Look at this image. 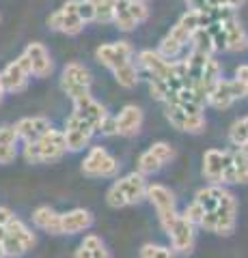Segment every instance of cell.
<instances>
[{
    "instance_id": "cell-16",
    "label": "cell",
    "mask_w": 248,
    "mask_h": 258,
    "mask_svg": "<svg viewBox=\"0 0 248 258\" xmlns=\"http://www.w3.org/2000/svg\"><path fill=\"white\" fill-rule=\"evenodd\" d=\"M166 235L171 237V245L177 254H190L194 249V224H190L183 215H177Z\"/></svg>"
},
{
    "instance_id": "cell-30",
    "label": "cell",
    "mask_w": 248,
    "mask_h": 258,
    "mask_svg": "<svg viewBox=\"0 0 248 258\" xmlns=\"http://www.w3.org/2000/svg\"><path fill=\"white\" fill-rule=\"evenodd\" d=\"M113 74H115L117 84H119V86H123V88H134L136 84H138V69H136V64H134V62L123 64V67L115 69Z\"/></svg>"
},
{
    "instance_id": "cell-21",
    "label": "cell",
    "mask_w": 248,
    "mask_h": 258,
    "mask_svg": "<svg viewBox=\"0 0 248 258\" xmlns=\"http://www.w3.org/2000/svg\"><path fill=\"white\" fill-rule=\"evenodd\" d=\"M190 43V30L183 28L181 24L177 22L175 26L171 28V32L162 39V43H160V54L166 56V58H175V56H179L181 50Z\"/></svg>"
},
{
    "instance_id": "cell-9",
    "label": "cell",
    "mask_w": 248,
    "mask_h": 258,
    "mask_svg": "<svg viewBox=\"0 0 248 258\" xmlns=\"http://www.w3.org/2000/svg\"><path fill=\"white\" fill-rule=\"evenodd\" d=\"M119 170L117 159L110 155L106 149L93 147L89 151V155L82 161V172L91 179H106V176H115Z\"/></svg>"
},
{
    "instance_id": "cell-34",
    "label": "cell",
    "mask_w": 248,
    "mask_h": 258,
    "mask_svg": "<svg viewBox=\"0 0 248 258\" xmlns=\"http://www.w3.org/2000/svg\"><path fill=\"white\" fill-rule=\"evenodd\" d=\"M244 0H203V9H237Z\"/></svg>"
},
{
    "instance_id": "cell-14",
    "label": "cell",
    "mask_w": 248,
    "mask_h": 258,
    "mask_svg": "<svg viewBox=\"0 0 248 258\" xmlns=\"http://www.w3.org/2000/svg\"><path fill=\"white\" fill-rule=\"evenodd\" d=\"M173 157H175V151H173L171 144L156 142V144H151V147L138 157V172L140 174H154L164 164H169Z\"/></svg>"
},
{
    "instance_id": "cell-42",
    "label": "cell",
    "mask_w": 248,
    "mask_h": 258,
    "mask_svg": "<svg viewBox=\"0 0 248 258\" xmlns=\"http://www.w3.org/2000/svg\"><path fill=\"white\" fill-rule=\"evenodd\" d=\"M0 258H7V256H5V249H3V245H0Z\"/></svg>"
},
{
    "instance_id": "cell-23",
    "label": "cell",
    "mask_w": 248,
    "mask_h": 258,
    "mask_svg": "<svg viewBox=\"0 0 248 258\" xmlns=\"http://www.w3.org/2000/svg\"><path fill=\"white\" fill-rule=\"evenodd\" d=\"M50 120L43 116H30V118H22L18 125H15V134L18 138H22L24 142H35L50 129Z\"/></svg>"
},
{
    "instance_id": "cell-18",
    "label": "cell",
    "mask_w": 248,
    "mask_h": 258,
    "mask_svg": "<svg viewBox=\"0 0 248 258\" xmlns=\"http://www.w3.org/2000/svg\"><path fill=\"white\" fill-rule=\"evenodd\" d=\"M24 56L30 60V69H33L35 78H47L52 74L54 60H52V56L43 43H37V41L28 43L26 50H24Z\"/></svg>"
},
{
    "instance_id": "cell-35",
    "label": "cell",
    "mask_w": 248,
    "mask_h": 258,
    "mask_svg": "<svg viewBox=\"0 0 248 258\" xmlns=\"http://www.w3.org/2000/svg\"><path fill=\"white\" fill-rule=\"evenodd\" d=\"M203 213H205V211H203V207L194 200L192 205H188V207H186V211H183V217H186V220H188L190 224L199 226V224H201V220H203Z\"/></svg>"
},
{
    "instance_id": "cell-5",
    "label": "cell",
    "mask_w": 248,
    "mask_h": 258,
    "mask_svg": "<svg viewBox=\"0 0 248 258\" xmlns=\"http://www.w3.org/2000/svg\"><path fill=\"white\" fill-rule=\"evenodd\" d=\"M91 71L80 62H69L63 69V78H61V86L65 95H69V99H80V97L91 95Z\"/></svg>"
},
{
    "instance_id": "cell-19",
    "label": "cell",
    "mask_w": 248,
    "mask_h": 258,
    "mask_svg": "<svg viewBox=\"0 0 248 258\" xmlns=\"http://www.w3.org/2000/svg\"><path fill=\"white\" fill-rule=\"evenodd\" d=\"M231 159V151H218V149H210L203 155V176L207 181H212L214 185L222 183V172Z\"/></svg>"
},
{
    "instance_id": "cell-43",
    "label": "cell",
    "mask_w": 248,
    "mask_h": 258,
    "mask_svg": "<svg viewBox=\"0 0 248 258\" xmlns=\"http://www.w3.org/2000/svg\"><path fill=\"white\" fill-rule=\"evenodd\" d=\"M246 95H248V84H246Z\"/></svg>"
},
{
    "instance_id": "cell-15",
    "label": "cell",
    "mask_w": 248,
    "mask_h": 258,
    "mask_svg": "<svg viewBox=\"0 0 248 258\" xmlns=\"http://www.w3.org/2000/svg\"><path fill=\"white\" fill-rule=\"evenodd\" d=\"M244 95H246V91L242 84H237L235 80L220 78L218 82H216V86L210 91V95H207V103L216 110H227L235 99H239V97H244Z\"/></svg>"
},
{
    "instance_id": "cell-37",
    "label": "cell",
    "mask_w": 248,
    "mask_h": 258,
    "mask_svg": "<svg viewBox=\"0 0 248 258\" xmlns=\"http://www.w3.org/2000/svg\"><path fill=\"white\" fill-rule=\"evenodd\" d=\"M100 132L104 134V136H115L117 134V116H110V114H106L104 116V120L100 123Z\"/></svg>"
},
{
    "instance_id": "cell-4",
    "label": "cell",
    "mask_w": 248,
    "mask_h": 258,
    "mask_svg": "<svg viewBox=\"0 0 248 258\" xmlns=\"http://www.w3.org/2000/svg\"><path fill=\"white\" fill-rule=\"evenodd\" d=\"M0 245L5 249V256L18 258L35 245V235L22 220L11 217L7 224L0 226Z\"/></svg>"
},
{
    "instance_id": "cell-13",
    "label": "cell",
    "mask_w": 248,
    "mask_h": 258,
    "mask_svg": "<svg viewBox=\"0 0 248 258\" xmlns=\"http://www.w3.org/2000/svg\"><path fill=\"white\" fill-rule=\"evenodd\" d=\"M138 64L149 78H158V80L171 78L175 74V69H177V60L166 58V56H162L160 52H154V50L140 52L138 54Z\"/></svg>"
},
{
    "instance_id": "cell-40",
    "label": "cell",
    "mask_w": 248,
    "mask_h": 258,
    "mask_svg": "<svg viewBox=\"0 0 248 258\" xmlns=\"http://www.w3.org/2000/svg\"><path fill=\"white\" fill-rule=\"evenodd\" d=\"M190 9H203V0H186Z\"/></svg>"
},
{
    "instance_id": "cell-26",
    "label": "cell",
    "mask_w": 248,
    "mask_h": 258,
    "mask_svg": "<svg viewBox=\"0 0 248 258\" xmlns=\"http://www.w3.org/2000/svg\"><path fill=\"white\" fill-rule=\"evenodd\" d=\"M33 222L37 228H41L50 235H63L61 228V213H57L50 207H37L33 211Z\"/></svg>"
},
{
    "instance_id": "cell-38",
    "label": "cell",
    "mask_w": 248,
    "mask_h": 258,
    "mask_svg": "<svg viewBox=\"0 0 248 258\" xmlns=\"http://www.w3.org/2000/svg\"><path fill=\"white\" fill-rule=\"evenodd\" d=\"M11 217H13V213L9 211V209L0 207V226H3V224H7V222H9V220H11Z\"/></svg>"
},
{
    "instance_id": "cell-22",
    "label": "cell",
    "mask_w": 248,
    "mask_h": 258,
    "mask_svg": "<svg viewBox=\"0 0 248 258\" xmlns=\"http://www.w3.org/2000/svg\"><path fill=\"white\" fill-rule=\"evenodd\" d=\"M93 215L86 209H71L67 213H61V228L63 235H76L86 228H91Z\"/></svg>"
},
{
    "instance_id": "cell-12",
    "label": "cell",
    "mask_w": 248,
    "mask_h": 258,
    "mask_svg": "<svg viewBox=\"0 0 248 258\" xmlns=\"http://www.w3.org/2000/svg\"><path fill=\"white\" fill-rule=\"evenodd\" d=\"M166 118H169V123L175 129L186 132V134H199L205 127L203 112H192L188 108L173 106V103H166Z\"/></svg>"
},
{
    "instance_id": "cell-17",
    "label": "cell",
    "mask_w": 248,
    "mask_h": 258,
    "mask_svg": "<svg viewBox=\"0 0 248 258\" xmlns=\"http://www.w3.org/2000/svg\"><path fill=\"white\" fill-rule=\"evenodd\" d=\"M63 134H65L67 151H82L86 144L91 142L95 129L89 123H84V120H80L78 116L71 114L69 120H67V125H65V132H63Z\"/></svg>"
},
{
    "instance_id": "cell-33",
    "label": "cell",
    "mask_w": 248,
    "mask_h": 258,
    "mask_svg": "<svg viewBox=\"0 0 248 258\" xmlns=\"http://www.w3.org/2000/svg\"><path fill=\"white\" fill-rule=\"evenodd\" d=\"M140 258H175V256H173V252L169 247L147 243V245H142V249H140Z\"/></svg>"
},
{
    "instance_id": "cell-7",
    "label": "cell",
    "mask_w": 248,
    "mask_h": 258,
    "mask_svg": "<svg viewBox=\"0 0 248 258\" xmlns=\"http://www.w3.org/2000/svg\"><path fill=\"white\" fill-rule=\"evenodd\" d=\"M149 203L156 207L160 226L164 228V232L171 228L173 222L177 220V211H175V196L169 187L164 185H147V196Z\"/></svg>"
},
{
    "instance_id": "cell-29",
    "label": "cell",
    "mask_w": 248,
    "mask_h": 258,
    "mask_svg": "<svg viewBox=\"0 0 248 258\" xmlns=\"http://www.w3.org/2000/svg\"><path fill=\"white\" fill-rule=\"evenodd\" d=\"M190 43H192V50L196 52H205V54H214L216 52V43H214V37L210 28H196L190 32Z\"/></svg>"
},
{
    "instance_id": "cell-25",
    "label": "cell",
    "mask_w": 248,
    "mask_h": 258,
    "mask_svg": "<svg viewBox=\"0 0 248 258\" xmlns=\"http://www.w3.org/2000/svg\"><path fill=\"white\" fill-rule=\"evenodd\" d=\"M248 47V37L246 30L242 28L237 15L225 22V50L229 52H242Z\"/></svg>"
},
{
    "instance_id": "cell-10",
    "label": "cell",
    "mask_w": 248,
    "mask_h": 258,
    "mask_svg": "<svg viewBox=\"0 0 248 258\" xmlns=\"http://www.w3.org/2000/svg\"><path fill=\"white\" fill-rule=\"evenodd\" d=\"M95 58H97L104 67L115 71L123 67L127 62H134V47L127 41H117V43H104L95 50Z\"/></svg>"
},
{
    "instance_id": "cell-39",
    "label": "cell",
    "mask_w": 248,
    "mask_h": 258,
    "mask_svg": "<svg viewBox=\"0 0 248 258\" xmlns=\"http://www.w3.org/2000/svg\"><path fill=\"white\" fill-rule=\"evenodd\" d=\"M242 120H244V127H246V142H244V147H239L237 151H239V153H244V155L248 157V116H244Z\"/></svg>"
},
{
    "instance_id": "cell-6",
    "label": "cell",
    "mask_w": 248,
    "mask_h": 258,
    "mask_svg": "<svg viewBox=\"0 0 248 258\" xmlns=\"http://www.w3.org/2000/svg\"><path fill=\"white\" fill-rule=\"evenodd\" d=\"M149 18V9L145 0H117L113 24L119 30H134L138 24H142Z\"/></svg>"
},
{
    "instance_id": "cell-1",
    "label": "cell",
    "mask_w": 248,
    "mask_h": 258,
    "mask_svg": "<svg viewBox=\"0 0 248 258\" xmlns=\"http://www.w3.org/2000/svg\"><path fill=\"white\" fill-rule=\"evenodd\" d=\"M67 151L65 134L59 129H47V132L35 142H26L24 147V157L28 164H52L59 161Z\"/></svg>"
},
{
    "instance_id": "cell-32",
    "label": "cell",
    "mask_w": 248,
    "mask_h": 258,
    "mask_svg": "<svg viewBox=\"0 0 248 258\" xmlns=\"http://www.w3.org/2000/svg\"><path fill=\"white\" fill-rule=\"evenodd\" d=\"M233 170H235V183H248V157L244 153H233Z\"/></svg>"
},
{
    "instance_id": "cell-31",
    "label": "cell",
    "mask_w": 248,
    "mask_h": 258,
    "mask_svg": "<svg viewBox=\"0 0 248 258\" xmlns=\"http://www.w3.org/2000/svg\"><path fill=\"white\" fill-rule=\"evenodd\" d=\"M93 5V13H95V22L108 24L113 22V13H115V3L117 0H89Z\"/></svg>"
},
{
    "instance_id": "cell-28",
    "label": "cell",
    "mask_w": 248,
    "mask_h": 258,
    "mask_svg": "<svg viewBox=\"0 0 248 258\" xmlns=\"http://www.w3.org/2000/svg\"><path fill=\"white\" fill-rule=\"evenodd\" d=\"M76 258H110V254L97 235H86L78 247Z\"/></svg>"
},
{
    "instance_id": "cell-2",
    "label": "cell",
    "mask_w": 248,
    "mask_h": 258,
    "mask_svg": "<svg viewBox=\"0 0 248 258\" xmlns=\"http://www.w3.org/2000/svg\"><path fill=\"white\" fill-rule=\"evenodd\" d=\"M147 196V181L145 174L140 172H130L123 179H119L106 194V203L113 209H123L140 203Z\"/></svg>"
},
{
    "instance_id": "cell-24",
    "label": "cell",
    "mask_w": 248,
    "mask_h": 258,
    "mask_svg": "<svg viewBox=\"0 0 248 258\" xmlns=\"http://www.w3.org/2000/svg\"><path fill=\"white\" fill-rule=\"evenodd\" d=\"M142 127V110L138 106H125L117 116L119 136H136Z\"/></svg>"
},
{
    "instance_id": "cell-3",
    "label": "cell",
    "mask_w": 248,
    "mask_h": 258,
    "mask_svg": "<svg viewBox=\"0 0 248 258\" xmlns=\"http://www.w3.org/2000/svg\"><path fill=\"white\" fill-rule=\"evenodd\" d=\"M235 222H237V200L233 194L227 191L218 207L203 213V220L199 226L210 232H216V235L229 237L235 230Z\"/></svg>"
},
{
    "instance_id": "cell-36",
    "label": "cell",
    "mask_w": 248,
    "mask_h": 258,
    "mask_svg": "<svg viewBox=\"0 0 248 258\" xmlns=\"http://www.w3.org/2000/svg\"><path fill=\"white\" fill-rule=\"evenodd\" d=\"M78 13H80V18H82V22H84V24L95 22L93 5L89 3V0H78Z\"/></svg>"
},
{
    "instance_id": "cell-11",
    "label": "cell",
    "mask_w": 248,
    "mask_h": 258,
    "mask_svg": "<svg viewBox=\"0 0 248 258\" xmlns=\"http://www.w3.org/2000/svg\"><path fill=\"white\" fill-rule=\"evenodd\" d=\"M33 76V69H30V60L26 56H20V58H15L13 62H9L5 67V71L0 74L3 78V84H5V91L9 93H20L24 88L28 86V80Z\"/></svg>"
},
{
    "instance_id": "cell-8",
    "label": "cell",
    "mask_w": 248,
    "mask_h": 258,
    "mask_svg": "<svg viewBox=\"0 0 248 258\" xmlns=\"http://www.w3.org/2000/svg\"><path fill=\"white\" fill-rule=\"evenodd\" d=\"M47 26L52 30H59L63 35H80L84 28V22L78 13V0H67L61 9L54 11L50 18H47Z\"/></svg>"
},
{
    "instance_id": "cell-41",
    "label": "cell",
    "mask_w": 248,
    "mask_h": 258,
    "mask_svg": "<svg viewBox=\"0 0 248 258\" xmlns=\"http://www.w3.org/2000/svg\"><path fill=\"white\" fill-rule=\"evenodd\" d=\"M5 84H3V78H0V101H3V97H5Z\"/></svg>"
},
{
    "instance_id": "cell-27",
    "label": "cell",
    "mask_w": 248,
    "mask_h": 258,
    "mask_svg": "<svg viewBox=\"0 0 248 258\" xmlns=\"http://www.w3.org/2000/svg\"><path fill=\"white\" fill-rule=\"evenodd\" d=\"M15 142H18L15 127H9V125L0 127V164H11L15 159V155H18Z\"/></svg>"
},
{
    "instance_id": "cell-20",
    "label": "cell",
    "mask_w": 248,
    "mask_h": 258,
    "mask_svg": "<svg viewBox=\"0 0 248 258\" xmlns=\"http://www.w3.org/2000/svg\"><path fill=\"white\" fill-rule=\"evenodd\" d=\"M106 114H108L106 108H104L102 103L95 101L91 95L74 99V116H78L80 120H84V123H89L93 129L100 127V123L104 120Z\"/></svg>"
}]
</instances>
